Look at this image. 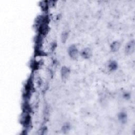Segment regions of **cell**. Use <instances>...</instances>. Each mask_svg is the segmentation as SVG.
I'll list each match as a JSON object with an SVG mask.
<instances>
[{"instance_id": "30bf717a", "label": "cell", "mask_w": 135, "mask_h": 135, "mask_svg": "<svg viewBox=\"0 0 135 135\" xmlns=\"http://www.w3.org/2000/svg\"><path fill=\"white\" fill-rule=\"evenodd\" d=\"M55 2L54 1H49L48 2V5L51 7H53L54 5L55 4Z\"/></svg>"}, {"instance_id": "9c48e42d", "label": "cell", "mask_w": 135, "mask_h": 135, "mask_svg": "<svg viewBox=\"0 0 135 135\" xmlns=\"http://www.w3.org/2000/svg\"><path fill=\"white\" fill-rule=\"evenodd\" d=\"M70 129V125L69 123H65L64 125L62 127V130L64 131H68Z\"/></svg>"}, {"instance_id": "52a82bcc", "label": "cell", "mask_w": 135, "mask_h": 135, "mask_svg": "<svg viewBox=\"0 0 135 135\" xmlns=\"http://www.w3.org/2000/svg\"><path fill=\"white\" fill-rule=\"evenodd\" d=\"M108 68L111 71H115L117 69L118 64L116 61H112L109 63Z\"/></svg>"}, {"instance_id": "3957f363", "label": "cell", "mask_w": 135, "mask_h": 135, "mask_svg": "<svg viewBox=\"0 0 135 135\" xmlns=\"http://www.w3.org/2000/svg\"><path fill=\"white\" fill-rule=\"evenodd\" d=\"M92 54V52L90 49L89 48H85L83 49L81 52V55L85 59H89L90 58Z\"/></svg>"}, {"instance_id": "5b68a950", "label": "cell", "mask_w": 135, "mask_h": 135, "mask_svg": "<svg viewBox=\"0 0 135 135\" xmlns=\"http://www.w3.org/2000/svg\"><path fill=\"white\" fill-rule=\"evenodd\" d=\"M111 50L112 52H116L120 48V43L118 41L113 42L111 45Z\"/></svg>"}, {"instance_id": "6da1fadb", "label": "cell", "mask_w": 135, "mask_h": 135, "mask_svg": "<svg viewBox=\"0 0 135 135\" xmlns=\"http://www.w3.org/2000/svg\"><path fill=\"white\" fill-rule=\"evenodd\" d=\"M68 53L71 58L73 59H77L79 56V52L75 45H72L70 46L69 50Z\"/></svg>"}, {"instance_id": "277c9868", "label": "cell", "mask_w": 135, "mask_h": 135, "mask_svg": "<svg viewBox=\"0 0 135 135\" xmlns=\"http://www.w3.org/2000/svg\"><path fill=\"white\" fill-rule=\"evenodd\" d=\"M70 73V69L66 66H63L61 69V76L62 79L63 80L66 79L69 76Z\"/></svg>"}, {"instance_id": "8992f818", "label": "cell", "mask_w": 135, "mask_h": 135, "mask_svg": "<svg viewBox=\"0 0 135 135\" xmlns=\"http://www.w3.org/2000/svg\"><path fill=\"white\" fill-rule=\"evenodd\" d=\"M118 118L119 120H120L122 123H126L127 120V116L126 113L123 112H121L119 114Z\"/></svg>"}, {"instance_id": "ba28073f", "label": "cell", "mask_w": 135, "mask_h": 135, "mask_svg": "<svg viewBox=\"0 0 135 135\" xmlns=\"http://www.w3.org/2000/svg\"><path fill=\"white\" fill-rule=\"evenodd\" d=\"M68 33L66 32H63L62 34L61 35V40L62 42L63 43H65L68 39Z\"/></svg>"}, {"instance_id": "7a4b0ae2", "label": "cell", "mask_w": 135, "mask_h": 135, "mask_svg": "<svg viewBox=\"0 0 135 135\" xmlns=\"http://www.w3.org/2000/svg\"><path fill=\"white\" fill-rule=\"evenodd\" d=\"M134 47H135V44L134 40H132L130 42H128L126 44L125 47L126 53L128 55L132 54L134 51Z\"/></svg>"}]
</instances>
